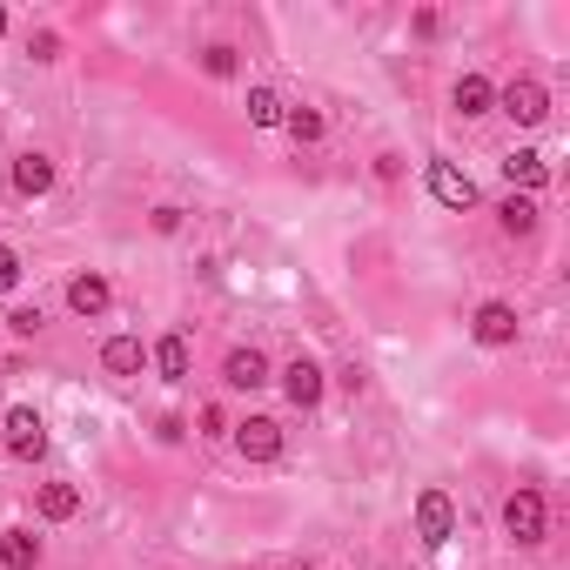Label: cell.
<instances>
[{
    "instance_id": "cell-7",
    "label": "cell",
    "mask_w": 570,
    "mask_h": 570,
    "mask_svg": "<svg viewBox=\"0 0 570 570\" xmlns=\"http://www.w3.org/2000/svg\"><path fill=\"white\" fill-rule=\"evenodd\" d=\"M8 449H14V456H41V449H48V423H41L27 403L8 409Z\"/></svg>"
},
{
    "instance_id": "cell-13",
    "label": "cell",
    "mask_w": 570,
    "mask_h": 570,
    "mask_svg": "<svg viewBox=\"0 0 570 570\" xmlns=\"http://www.w3.org/2000/svg\"><path fill=\"white\" fill-rule=\"evenodd\" d=\"M41 563V537L34 530H0V570H34Z\"/></svg>"
},
{
    "instance_id": "cell-16",
    "label": "cell",
    "mask_w": 570,
    "mask_h": 570,
    "mask_svg": "<svg viewBox=\"0 0 570 570\" xmlns=\"http://www.w3.org/2000/svg\"><path fill=\"white\" fill-rule=\"evenodd\" d=\"M456 114H464V122H470V114H490V101H497V88H490L483 81V74H464V81H456Z\"/></svg>"
},
{
    "instance_id": "cell-23",
    "label": "cell",
    "mask_w": 570,
    "mask_h": 570,
    "mask_svg": "<svg viewBox=\"0 0 570 570\" xmlns=\"http://www.w3.org/2000/svg\"><path fill=\"white\" fill-rule=\"evenodd\" d=\"M14 282H21V255H14L8 242H0V295H8Z\"/></svg>"
},
{
    "instance_id": "cell-8",
    "label": "cell",
    "mask_w": 570,
    "mask_h": 570,
    "mask_svg": "<svg viewBox=\"0 0 570 570\" xmlns=\"http://www.w3.org/2000/svg\"><path fill=\"white\" fill-rule=\"evenodd\" d=\"M221 383L228 390H262V383H269V356H262V350H228Z\"/></svg>"
},
{
    "instance_id": "cell-27",
    "label": "cell",
    "mask_w": 570,
    "mask_h": 570,
    "mask_svg": "<svg viewBox=\"0 0 570 570\" xmlns=\"http://www.w3.org/2000/svg\"><path fill=\"white\" fill-rule=\"evenodd\" d=\"M0 34H8V8H0Z\"/></svg>"
},
{
    "instance_id": "cell-2",
    "label": "cell",
    "mask_w": 570,
    "mask_h": 570,
    "mask_svg": "<svg viewBox=\"0 0 570 570\" xmlns=\"http://www.w3.org/2000/svg\"><path fill=\"white\" fill-rule=\"evenodd\" d=\"M236 449L249 456V464H276L282 456V423L276 416H249V423H236Z\"/></svg>"
},
{
    "instance_id": "cell-18",
    "label": "cell",
    "mask_w": 570,
    "mask_h": 570,
    "mask_svg": "<svg viewBox=\"0 0 570 570\" xmlns=\"http://www.w3.org/2000/svg\"><path fill=\"white\" fill-rule=\"evenodd\" d=\"M249 122H255V128H282V122H289L282 94H276V88H249Z\"/></svg>"
},
{
    "instance_id": "cell-11",
    "label": "cell",
    "mask_w": 570,
    "mask_h": 570,
    "mask_svg": "<svg viewBox=\"0 0 570 570\" xmlns=\"http://www.w3.org/2000/svg\"><path fill=\"white\" fill-rule=\"evenodd\" d=\"M148 363L162 369V383H188V363H195L188 356V335H162L155 350H148Z\"/></svg>"
},
{
    "instance_id": "cell-22",
    "label": "cell",
    "mask_w": 570,
    "mask_h": 570,
    "mask_svg": "<svg viewBox=\"0 0 570 570\" xmlns=\"http://www.w3.org/2000/svg\"><path fill=\"white\" fill-rule=\"evenodd\" d=\"M27 54H34V61H61V34H48V27H41V34L27 41Z\"/></svg>"
},
{
    "instance_id": "cell-12",
    "label": "cell",
    "mask_w": 570,
    "mask_h": 570,
    "mask_svg": "<svg viewBox=\"0 0 570 570\" xmlns=\"http://www.w3.org/2000/svg\"><path fill=\"white\" fill-rule=\"evenodd\" d=\"M148 350H141V335H107V350H101V369L107 376H141Z\"/></svg>"
},
{
    "instance_id": "cell-3",
    "label": "cell",
    "mask_w": 570,
    "mask_h": 570,
    "mask_svg": "<svg viewBox=\"0 0 570 570\" xmlns=\"http://www.w3.org/2000/svg\"><path fill=\"white\" fill-rule=\"evenodd\" d=\"M504 114H510V122H523V128H537L544 114H550V88L523 74V81H510V88H504Z\"/></svg>"
},
{
    "instance_id": "cell-17",
    "label": "cell",
    "mask_w": 570,
    "mask_h": 570,
    "mask_svg": "<svg viewBox=\"0 0 570 570\" xmlns=\"http://www.w3.org/2000/svg\"><path fill=\"white\" fill-rule=\"evenodd\" d=\"M504 175H510V188H544V155H537V148H517V155L504 162Z\"/></svg>"
},
{
    "instance_id": "cell-19",
    "label": "cell",
    "mask_w": 570,
    "mask_h": 570,
    "mask_svg": "<svg viewBox=\"0 0 570 570\" xmlns=\"http://www.w3.org/2000/svg\"><path fill=\"white\" fill-rule=\"evenodd\" d=\"M497 221H504V236H530V228H537V202H530V195H510V202L497 208Z\"/></svg>"
},
{
    "instance_id": "cell-24",
    "label": "cell",
    "mask_w": 570,
    "mask_h": 570,
    "mask_svg": "<svg viewBox=\"0 0 570 570\" xmlns=\"http://www.w3.org/2000/svg\"><path fill=\"white\" fill-rule=\"evenodd\" d=\"M8 329H14V335H41V309H14Z\"/></svg>"
},
{
    "instance_id": "cell-21",
    "label": "cell",
    "mask_w": 570,
    "mask_h": 570,
    "mask_svg": "<svg viewBox=\"0 0 570 570\" xmlns=\"http://www.w3.org/2000/svg\"><path fill=\"white\" fill-rule=\"evenodd\" d=\"M202 67L215 74V81H228V74H236V48H221V41H215V48L202 54Z\"/></svg>"
},
{
    "instance_id": "cell-1",
    "label": "cell",
    "mask_w": 570,
    "mask_h": 570,
    "mask_svg": "<svg viewBox=\"0 0 570 570\" xmlns=\"http://www.w3.org/2000/svg\"><path fill=\"white\" fill-rule=\"evenodd\" d=\"M544 523H550V510H544L537 490H517V497L504 504V530L517 544H544Z\"/></svg>"
},
{
    "instance_id": "cell-20",
    "label": "cell",
    "mask_w": 570,
    "mask_h": 570,
    "mask_svg": "<svg viewBox=\"0 0 570 570\" xmlns=\"http://www.w3.org/2000/svg\"><path fill=\"white\" fill-rule=\"evenodd\" d=\"M295 141H322L329 135V122H322V107H289V122H282Z\"/></svg>"
},
{
    "instance_id": "cell-4",
    "label": "cell",
    "mask_w": 570,
    "mask_h": 570,
    "mask_svg": "<svg viewBox=\"0 0 570 570\" xmlns=\"http://www.w3.org/2000/svg\"><path fill=\"white\" fill-rule=\"evenodd\" d=\"M470 335L483 342V350H504V342H517V309L510 302H483V309L470 316Z\"/></svg>"
},
{
    "instance_id": "cell-9",
    "label": "cell",
    "mask_w": 570,
    "mask_h": 570,
    "mask_svg": "<svg viewBox=\"0 0 570 570\" xmlns=\"http://www.w3.org/2000/svg\"><path fill=\"white\" fill-rule=\"evenodd\" d=\"M282 390H289L295 409H316V403H322V369H316L309 356H295V363L282 369Z\"/></svg>"
},
{
    "instance_id": "cell-28",
    "label": "cell",
    "mask_w": 570,
    "mask_h": 570,
    "mask_svg": "<svg viewBox=\"0 0 570 570\" xmlns=\"http://www.w3.org/2000/svg\"><path fill=\"white\" fill-rule=\"evenodd\" d=\"M302 570H316V563H302Z\"/></svg>"
},
{
    "instance_id": "cell-15",
    "label": "cell",
    "mask_w": 570,
    "mask_h": 570,
    "mask_svg": "<svg viewBox=\"0 0 570 570\" xmlns=\"http://www.w3.org/2000/svg\"><path fill=\"white\" fill-rule=\"evenodd\" d=\"M34 510H41L48 523H67L74 510H81V490H74V483H41V497H34Z\"/></svg>"
},
{
    "instance_id": "cell-14",
    "label": "cell",
    "mask_w": 570,
    "mask_h": 570,
    "mask_svg": "<svg viewBox=\"0 0 570 570\" xmlns=\"http://www.w3.org/2000/svg\"><path fill=\"white\" fill-rule=\"evenodd\" d=\"M14 188H21V195H48V188H54V162L27 148V155L14 162Z\"/></svg>"
},
{
    "instance_id": "cell-5",
    "label": "cell",
    "mask_w": 570,
    "mask_h": 570,
    "mask_svg": "<svg viewBox=\"0 0 570 570\" xmlns=\"http://www.w3.org/2000/svg\"><path fill=\"white\" fill-rule=\"evenodd\" d=\"M449 530H456L449 497H443V490H423V497H416V537H423V544H449Z\"/></svg>"
},
{
    "instance_id": "cell-25",
    "label": "cell",
    "mask_w": 570,
    "mask_h": 570,
    "mask_svg": "<svg viewBox=\"0 0 570 570\" xmlns=\"http://www.w3.org/2000/svg\"><path fill=\"white\" fill-rule=\"evenodd\" d=\"M148 221H155V236H175V228H181V208H168V202H162V208L148 215Z\"/></svg>"
},
{
    "instance_id": "cell-10",
    "label": "cell",
    "mask_w": 570,
    "mask_h": 570,
    "mask_svg": "<svg viewBox=\"0 0 570 570\" xmlns=\"http://www.w3.org/2000/svg\"><path fill=\"white\" fill-rule=\"evenodd\" d=\"M107 302H114V289H107V276H94V269L67 282V309H74V316H107Z\"/></svg>"
},
{
    "instance_id": "cell-26",
    "label": "cell",
    "mask_w": 570,
    "mask_h": 570,
    "mask_svg": "<svg viewBox=\"0 0 570 570\" xmlns=\"http://www.w3.org/2000/svg\"><path fill=\"white\" fill-rule=\"evenodd\" d=\"M221 430H228V416H221V409L208 403V409H202V436H221Z\"/></svg>"
},
{
    "instance_id": "cell-6",
    "label": "cell",
    "mask_w": 570,
    "mask_h": 570,
    "mask_svg": "<svg viewBox=\"0 0 570 570\" xmlns=\"http://www.w3.org/2000/svg\"><path fill=\"white\" fill-rule=\"evenodd\" d=\"M430 195L443 208H477V181L456 168V162H430Z\"/></svg>"
}]
</instances>
